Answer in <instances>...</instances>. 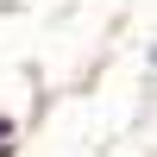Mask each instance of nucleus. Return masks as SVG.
<instances>
[{
    "label": "nucleus",
    "instance_id": "1",
    "mask_svg": "<svg viewBox=\"0 0 157 157\" xmlns=\"http://www.w3.org/2000/svg\"><path fill=\"white\" fill-rule=\"evenodd\" d=\"M6 132H13V126H6V120H0V145H6Z\"/></svg>",
    "mask_w": 157,
    "mask_h": 157
}]
</instances>
